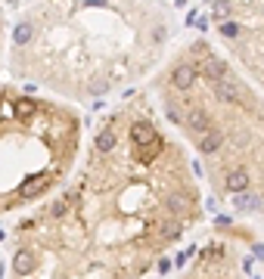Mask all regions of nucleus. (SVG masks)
Masks as SVG:
<instances>
[{
    "instance_id": "7ed1b4c3",
    "label": "nucleus",
    "mask_w": 264,
    "mask_h": 279,
    "mask_svg": "<svg viewBox=\"0 0 264 279\" xmlns=\"http://www.w3.org/2000/svg\"><path fill=\"white\" fill-rule=\"evenodd\" d=\"M149 96L196 158L214 202L264 239V90L224 50L193 37L153 78Z\"/></svg>"
},
{
    "instance_id": "f03ea898",
    "label": "nucleus",
    "mask_w": 264,
    "mask_h": 279,
    "mask_svg": "<svg viewBox=\"0 0 264 279\" xmlns=\"http://www.w3.org/2000/svg\"><path fill=\"white\" fill-rule=\"evenodd\" d=\"M177 25L165 0H31L10 31V71L65 103H93L156 71Z\"/></svg>"
},
{
    "instance_id": "20e7f679",
    "label": "nucleus",
    "mask_w": 264,
    "mask_h": 279,
    "mask_svg": "<svg viewBox=\"0 0 264 279\" xmlns=\"http://www.w3.org/2000/svg\"><path fill=\"white\" fill-rule=\"evenodd\" d=\"M81 112L65 99L0 87V217L56 195L84 155Z\"/></svg>"
},
{
    "instance_id": "f257e3e1",
    "label": "nucleus",
    "mask_w": 264,
    "mask_h": 279,
    "mask_svg": "<svg viewBox=\"0 0 264 279\" xmlns=\"http://www.w3.org/2000/svg\"><path fill=\"white\" fill-rule=\"evenodd\" d=\"M202 214L190 149L137 93L93 124L71 180L10 230L7 279H146Z\"/></svg>"
},
{
    "instance_id": "39448f33",
    "label": "nucleus",
    "mask_w": 264,
    "mask_h": 279,
    "mask_svg": "<svg viewBox=\"0 0 264 279\" xmlns=\"http://www.w3.org/2000/svg\"><path fill=\"white\" fill-rule=\"evenodd\" d=\"M165 279H246V258L233 233H214L190 255L177 273Z\"/></svg>"
},
{
    "instance_id": "423d86ee",
    "label": "nucleus",
    "mask_w": 264,
    "mask_h": 279,
    "mask_svg": "<svg viewBox=\"0 0 264 279\" xmlns=\"http://www.w3.org/2000/svg\"><path fill=\"white\" fill-rule=\"evenodd\" d=\"M4 34H7V22H4V13H0V53H4Z\"/></svg>"
}]
</instances>
